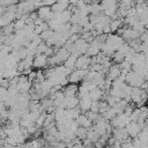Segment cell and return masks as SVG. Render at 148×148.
I'll return each instance as SVG.
<instances>
[{
    "label": "cell",
    "mask_w": 148,
    "mask_h": 148,
    "mask_svg": "<svg viewBox=\"0 0 148 148\" xmlns=\"http://www.w3.org/2000/svg\"><path fill=\"white\" fill-rule=\"evenodd\" d=\"M123 20H120V18H112V21H111L110 23V28H111V31L112 32H117L119 30V28L122 27L123 24Z\"/></svg>",
    "instance_id": "9"
},
{
    "label": "cell",
    "mask_w": 148,
    "mask_h": 148,
    "mask_svg": "<svg viewBox=\"0 0 148 148\" xmlns=\"http://www.w3.org/2000/svg\"><path fill=\"white\" fill-rule=\"evenodd\" d=\"M69 5H71V3H68V1H57L51 7V9L54 13H63V12L67 11V7Z\"/></svg>",
    "instance_id": "6"
},
{
    "label": "cell",
    "mask_w": 148,
    "mask_h": 148,
    "mask_svg": "<svg viewBox=\"0 0 148 148\" xmlns=\"http://www.w3.org/2000/svg\"><path fill=\"white\" fill-rule=\"evenodd\" d=\"M89 69H75L71 73V75L68 77V82L73 83V85H77L80 81H83L85 78L87 77Z\"/></svg>",
    "instance_id": "1"
},
{
    "label": "cell",
    "mask_w": 148,
    "mask_h": 148,
    "mask_svg": "<svg viewBox=\"0 0 148 148\" xmlns=\"http://www.w3.org/2000/svg\"><path fill=\"white\" fill-rule=\"evenodd\" d=\"M49 65V57L45 54H37L34 58V67L36 68H45Z\"/></svg>",
    "instance_id": "4"
},
{
    "label": "cell",
    "mask_w": 148,
    "mask_h": 148,
    "mask_svg": "<svg viewBox=\"0 0 148 148\" xmlns=\"http://www.w3.org/2000/svg\"><path fill=\"white\" fill-rule=\"evenodd\" d=\"M103 95H104V92L101 88H96L92 91H90V97L92 101H100L101 98H103Z\"/></svg>",
    "instance_id": "8"
},
{
    "label": "cell",
    "mask_w": 148,
    "mask_h": 148,
    "mask_svg": "<svg viewBox=\"0 0 148 148\" xmlns=\"http://www.w3.org/2000/svg\"><path fill=\"white\" fill-rule=\"evenodd\" d=\"M63 91H64V94H65L66 97H77V94L79 92V87L77 85L71 83V85L65 86Z\"/></svg>",
    "instance_id": "5"
},
{
    "label": "cell",
    "mask_w": 148,
    "mask_h": 148,
    "mask_svg": "<svg viewBox=\"0 0 148 148\" xmlns=\"http://www.w3.org/2000/svg\"><path fill=\"white\" fill-rule=\"evenodd\" d=\"M77 60H78V57H75L74 54H71L69 57H68V59L65 61L64 66H65L67 69H69L71 72H73V69L75 68V65H77Z\"/></svg>",
    "instance_id": "7"
},
{
    "label": "cell",
    "mask_w": 148,
    "mask_h": 148,
    "mask_svg": "<svg viewBox=\"0 0 148 148\" xmlns=\"http://www.w3.org/2000/svg\"><path fill=\"white\" fill-rule=\"evenodd\" d=\"M126 130H127V133L130 137H132V138H138L139 134L141 133L142 131V126L138 123V122H131L127 126H126Z\"/></svg>",
    "instance_id": "2"
},
{
    "label": "cell",
    "mask_w": 148,
    "mask_h": 148,
    "mask_svg": "<svg viewBox=\"0 0 148 148\" xmlns=\"http://www.w3.org/2000/svg\"><path fill=\"white\" fill-rule=\"evenodd\" d=\"M90 67H91V58L88 57L87 54L80 56L77 60L75 68L77 69H89Z\"/></svg>",
    "instance_id": "3"
},
{
    "label": "cell",
    "mask_w": 148,
    "mask_h": 148,
    "mask_svg": "<svg viewBox=\"0 0 148 148\" xmlns=\"http://www.w3.org/2000/svg\"><path fill=\"white\" fill-rule=\"evenodd\" d=\"M90 111L95 114H100V101H92L91 106H90Z\"/></svg>",
    "instance_id": "10"
}]
</instances>
